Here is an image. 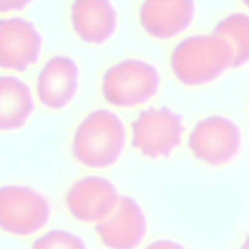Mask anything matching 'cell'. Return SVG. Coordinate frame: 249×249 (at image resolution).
Segmentation results:
<instances>
[{"label": "cell", "instance_id": "obj_1", "mask_svg": "<svg viewBox=\"0 0 249 249\" xmlns=\"http://www.w3.org/2000/svg\"><path fill=\"white\" fill-rule=\"evenodd\" d=\"M126 140L125 126L115 112L99 108L88 114L76 127L71 151L82 165L104 169L115 164Z\"/></svg>", "mask_w": 249, "mask_h": 249}, {"label": "cell", "instance_id": "obj_2", "mask_svg": "<svg viewBox=\"0 0 249 249\" xmlns=\"http://www.w3.org/2000/svg\"><path fill=\"white\" fill-rule=\"evenodd\" d=\"M169 66L183 86L208 85L232 67L227 45L214 33L194 34L179 41L172 49Z\"/></svg>", "mask_w": 249, "mask_h": 249}, {"label": "cell", "instance_id": "obj_3", "mask_svg": "<svg viewBox=\"0 0 249 249\" xmlns=\"http://www.w3.org/2000/svg\"><path fill=\"white\" fill-rule=\"evenodd\" d=\"M160 75L152 63L137 58L121 60L103 74L101 92L107 103L131 108L152 99L159 91Z\"/></svg>", "mask_w": 249, "mask_h": 249}, {"label": "cell", "instance_id": "obj_4", "mask_svg": "<svg viewBox=\"0 0 249 249\" xmlns=\"http://www.w3.org/2000/svg\"><path fill=\"white\" fill-rule=\"evenodd\" d=\"M130 143L149 159L170 156L183 139L185 130L181 115L166 106L142 110L131 123Z\"/></svg>", "mask_w": 249, "mask_h": 249}, {"label": "cell", "instance_id": "obj_5", "mask_svg": "<svg viewBox=\"0 0 249 249\" xmlns=\"http://www.w3.org/2000/svg\"><path fill=\"white\" fill-rule=\"evenodd\" d=\"M51 207L38 191L24 185L0 187V230L14 236H29L49 222Z\"/></svg>", "mask_w": 249, "mask_h": 249}, {"label": "cell", "instance_id": "obj_6", "mask_svg": "<svg viewBox=\"0 0 249 249\" xmlns=\"http://www.w3.org/2000/svg\"><path fill=\"white\" fill-rule=\"evenodd\" d=\"M239 126L223 115H211L199 120L188 137L192 155L209 165H222L231 161L241 148Z\"/></svg>", "mask_w": 249, "mask_h": 249}, {"label": "cell", "instance_id": "obj_7", "mask_svg": "<svg viewBox=\"0 0 249 249\" xmlns=\"http://www.w3.org/2000/svg\"><path fill=\"white\" fill-rule=\"evenodd\" d=\"M119 198L112 181L99 175H88L70 186L65 195V204L75 220L96 224L112 213Z\"/></svg>", "mask_w": 249, "mask_h": 249}, {"label": "cell", "instance_id": "obj_8", "mask_svg": "<svg viewBox=\"0 0 249 249\" xmlns=\"http://www.w3.org/2000/svg\"><path fill=\"white\" fill-rule=\"evenodd\" d=\"M43 39L36 26L19 17L0 18V67L24 72L34 65Z\"/></svg>", "mask_w": 249, "mask_h": 249}, {"label": "cell", "instance_id": "obj_9", "mask_svg": "<svg viewBox=\"0 0 249 249\" xmlns=\"http://www.w3.org/2000/svg\"><path fill=\"white\" fill-rule=\"evenodd\" d=\"M100 242L108 249H135L147 232V219L140 204L128 196H120L112 213L95 224Z\"/></svg>", "mask_w": 249, "mask_h": 249}, {"label": "cell", "instance_id": "obj_10", "mask_svg": "<svg viewBox=\"0 0 249 249\" xmlns=\"http://www.w3.org/2000/svg\"><path fill=\"white\" fill-rule=\"evenodd\" d=\"M195 15L194 0H143L139 9V22L150 37L170 40L191 26Z\"/></svg>", "mask_w": 249, "mask_h": 249}, {"label": "cell", "instance_id": "obj_11", "mask_svg": "<svg viewBox=\"0 0 249 249\" xmlns=\"http://www.w3.org/2000/svg\"><path fill=\"white\" fill-rule=\"evenodd\" d=\"M79 87V68L67 55H53L41 68L36 81L40 103L51 110H61L74 99Z\"/></svg>", "mask_w": 249, "mask_h": 249}, {"label": "cell", "instance_id": "obj_12", "mask_svg": "<svg viewBox=\"0 0 249 249\" xmlns=\"http://www.w3.org/2000/svg\"><path fill=\"white\" fill-rule=\"evenodd\" d=\"M70 19L76 35L90 45L104 44L117 27V12L110 0H73Z\"/></svg>", "mask_w": 249, "mask_h": 249}, {"label": "cell", "instance_id": "obj_13", "mask_svg": "<svg viewBox=\"0 0 249 249\" xmlns=\"http://www.w3.org/2000/svg\"><path fill=\"white\" fill-rule=\"evenodd\" d=\"M35 109L30 87L21 79L0 76V131L21 128Z\"/></svg>", "mask_w": 249, "mask_h": 249}, {"label": "cell", "instance_id": "obj_14", "mask_svg": "<svg viewBox=\"0 0 249 249\" xmlns=\"http://www.w3.org/2000/svg\"><path fill=\"white\" fill-rule=\"evenodd\" d=\"M212 33L227 45L233 68L249 63V14H228L216 23Z\"/></svg>", "mask_w": 249, "mask_h": 249}, {"label": "cell", "instance_id": "obj_15", "mask_svg": "<svg viewBox=\"0 0 249 249\" xmlns=\"http://www.w3.org/2000/svg\"><path fill=\"white\" fill-rule=\"evenodd\" d=\"M30 249H88V247L77 233L54 229L37 237Z\"/></svg>", "mask_w": 249, "mask_h": 249}, {"label": "cell", "instance_id": "obj_16", "mask_svg": "<svg viewBox=\"0 0 249 249\" xmlns=\"http://www.w3.org/2000/svg\"><path fill=\"white\" fill-rule=\"evenodd\" d=\"M31 2L32 0H0V13L22 11Z\"/></svg>", "mask_w": 249, "mask_h": 249}, {"label": "cell", "instance_id": "obj_17", "mask_svg": "<svg viewBox=\"0 0 249 249\" xmlns=\"http://www.w3.org/2000/svg\"><path fill=\"white\" fill-rule=\"evenodd\" d=\"M144 249H187L181 243L172 239H157L149 243Z\"/></svg>", "mask_w": 249, "mask_h": 249}, {"label": "cell", "instance_id": "obj_18", "mask_svg": "<svg viewBox=\"0 0 249 249\" xmlns=\"http://www.w3.org/2000/svg\"><path fill=\"white\" fill-rule=\"evenodd\" d=\"M239 249H249V234L246 236V238L243 240L241 246Z\"/></svg>", "mask_w": 249, "mask_h": 249}, {"label": "cell", "instance_id": "obj_19", "mask_svg": "<svg viewBox=\"0 0 249 249\" xmlns=\"http://www.w3.org/2000/svg\"><path fill=\"white\" fill-rule=\"evenodd\" d=\"M240 2H241L245 7H247V8L249 9V0H240Z\"/></svg>", "mask_w": 249, "mask_h": 249}]
</instances>
